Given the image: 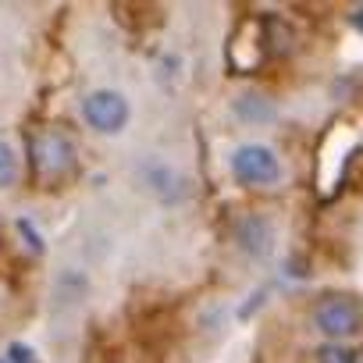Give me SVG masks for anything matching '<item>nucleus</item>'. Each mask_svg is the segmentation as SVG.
I'll use <instances>...</instances> for the list:
<instances>
[{
  "label": "nucleus",
  "mask_w": 363,
  "mask_h": 363,
  "mask_svg": "<svg viewBox=\"0 0 363 363\" xmlns=\"http://www.w3.org/2000/svg\"><path fill=\"white\" fill-rule=\"evenodd\" d=\"M75 143L57 132V128H43L33 135V167L40 174V182H61L75 171Z\"/></svg>",
  "instance_id": "1"
},
{
  "label": "nucleus",
  "mask_w": 363,
  "mask_h": 363,
  "mask_svg": "<svg viewBox=\"0 0 363 363\" xmlns=\"http://www.w3.org/2000/svg\"><path fill=\"white\" fill-rule=\"evenodd\" d=\"M232 107H235V118L246 121V125H267L274 118V104L264 93H253V89H246L242 96H235Z\"/></svg>",
  "instance_id": "7"
},
{
  "label": "nucleus",
  "mask_w": 363,
  "mask_h": 363,
  "mask_svg": "<svg viewBox=\"0 0 363 363\" xmlns=\"http://www.w3.org/2000/svg\"><path fill=\"white\" fill-rule=\"evenodd\" d=\"M313 324L324 338H349L363 328V306L352 299V296H342V292H331L324 296L317 306H313Z\"/></svg>",
  "instance_id": "2"
},
{
  "label": "nucleus",
  "mask_w": 363,
  "mask_h": 363,
  "mask_svg": "<svg viewBox=\"0 0 363 363\" xmlns=\"http://www.w3.org/2000/svg\"><path fill=\"white\" fill-rule=\"evenodd\" d=\"M82 118L93 132H104V135H114L128 125V100L118 93V89H96L86 96L82 104Z\"/></svg>",
  "instance_id": "4"
},
{
  "label": "nucleus",
  "mask_w": 363,
  "mask_h": 363,
  "mask_svg": "<svg viewBox=\"0 0 363 363\" xmlns=\"http://www.w3.org/2000/svg\"><path fill=\"white\" fill-rule=\"evenodd\" d=\"M0 363H4V359H0Z\"/></svg>",
  "instance_id": "11"
},
{
  "label": "nucleus",
  "mask_w": 363,
  "mask_h": 363,
  "mask_svg": "<svg viewBox=\"0 0 363 363\" xmlns=\"http://www.w3.org/2000/svg\"><path fill=\"white\" fill-rule=\"evenodd\" d=\"M306 363H352V356L342 345H320L306 356Z\"/></svg>",
  "instance_id": "9"
},
{
  "label": "nucleus",
  "mask_w": 363,
  "mask_h": 363,
  "mask_svg": "<svg viewBox=\"0 0 363 363\" xmlns=\"http://www.w3.org/2000/svg\"><path fill=\"white\" fill-rule=\"evenodd\" d=\"M232 174L242 186H274L281 178V160L264 143H246L232 153Z\"/></svg>",
  "instance_id": "3"
},
{
  "label": "nucleus",
  "mask_w": 363,
  "mask_h": 363,
  "mask_svg": "<svg viewBox=\"0 0 363 363\" xmlns=\"http://www.w3.org/2000/svg\"><path fill=\"white\" fill-rule=\"evenodd\" d=\"M143 182L150 186V193L157 196V200H164V203H174V200H182V174L178 171H171L167 164H146L143 167Z\"/></svg>",
  "instance_id": "6"
},
{
  "label": "nucleus",
  "mask_w": 363,
  "mask_h": 363,
  "mask_svg": "<svg viewBox=\"0 0 363 363\" xmlns=\"http://www.w3.org/2000/svg\"><path fill=\"white\" fill-rule=\"evenodd\" d=\"M15 178H18V157L4 139H0V189L15 186Z\"/></svg>",
  "instance_id": "8"
},
{
  "label": "nucleus",
  "mask_w": 363,
  "mask_h": 363,
  "mask_svg": "<svg viewBox=\"0 0 363 363\" xmlns=\"http://www.w3.org/2000/svg\"><path fill=\"white\" fill-rule=\"evenodd\" d=\"M11 363H36V356H33L22 342H15V345H11Z\"/></svg>",
  "instance_id": "10"
},
{
  "label": "nucleus",
  "mask_w": 363,
  "mask_h": 363,
  "mask_svg": "<svg viewBox=\"0 0 363 363\" xmlns=\"http://www.w3.org/2000/svg\"><path fill=\"white\" fill-rule=\"evenodd\" d=\"M235 242H239V250H242L246 257L264 260V257L274 250V228H271L267 218H260V214H246V218L235 225Z\"/></svg>",
  "instance_id": "5"
}]
</instances>
